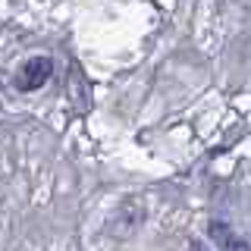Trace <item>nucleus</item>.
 <instances>
[{
  "label": "nucleus",
  "instance_id": "1",
  "mask_svg": "<svg viewBox=\"0 0 251 251\" xmlns=\"http://www.w3.org/2000/svg\"><path fill=\"white\" fill-rule=\"evenodd\" d=\"M53 75V63L47 57H31L19 66V73H16V88L19 91H35L41 88L47 78Z\"/></svg>",
  "mask_w": 251,
  "mask_h": 251
},
{
  "label": "nucleus",
  "instance_id": "2",
  "mask_svg": "<svg viewBox=\"0 0 251 251\" xmlns=\"http://www.w3.org/2000/svg\"><path fill=\"white\" fill-rule=\"evenodd\" d=\"M207 232H210V239H214V245L220 251H251L248 242L242 239V235L235 232L229 223H223V220H210Z\"/></svg>",
  "mask_w": 251,
  "mask_h": 251
},
{
  "label": "nucleus",
  "instance_id": "3",
  "mask_svg": "<svg viewBox=\"0 0 251 251\" xmlns=\"http://www.w3.org/2000/svg\"><path fill=\"white\" fill-rule=\"evenodd\" d=\"M192 251H204V248H201V242H192Z\"/></svg>",
  "mask_w": 251,
  "mask_h": 251
}]
</instances>
